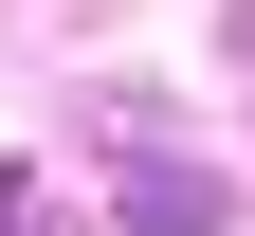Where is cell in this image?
I'll return each instance as SVG.
<instances>
[{"label": "cell", "mask_w": 255, "mask_h": 236, "mask_svg": "<svg viewBox=\"0 0 255 236\" xmlns=\"http://www.w3.org/2000/svg\"><path fill=\"white\" fill-rule=\"evenodd\" d=\"M110 218H128V236H219L237 200H219V163H182V146H128V182H110Z\"/></svg>", "instance_id": "6da1fadb"}, {"label": "cell", "mask_w": 255, "mask_h": 236, "mask_svg": "<svg viewBox=\"0 0 255 236\" xmlns=\"http://www.w3.org/2000/svg\"><path fill=\"white\" fill-rule=\"evenodd\" d=\"M18 218H37V163H18V146H0V236H18Z\"/></svg>", "instance_id": "7a4b0ae2"}, {"label": "cell", "mask_w": 255, "mask_h": 236, "mask_svg": "<svg viewBox=\"0 0 255 236\" xmlns=\"http://www.w3.org/2000/svg\"><path fill=\"white\" fill-rule=\"evenodd\" d=\"M219 55H237V73H255V0H219Z\"/></svg>", "instance_id": "3957f363"}, {"label": "cell", "mask_w": 255, "mask_h": 236, "mask_svg": "<svg viewBox=\"0 0 255 236\" xmlns=\"http://www.w3.org/2000/svg\"><path fill=\"white\" fill-rule=\"evenodd\" d=\"M18 236H73V218H18Z\"/></svg>", "instance_id": "277c9868"}]
</instances>
